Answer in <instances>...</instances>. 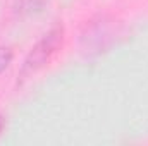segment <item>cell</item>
Instances as JSON below:
<instances>
[{
  "label": "cell",
  "mask_w": 148,
  "mask_h": 146,
  "mask_svg": "<svg viewBox=\"0 0 148 146\" xmlns=\"http://www.w3.org/2000/svg\"><path fill=\"white\" fill-rule=\"evenodd\" d=\"M64 41V28L60 24L53 26L48 33H45L41 40L31 48V52L28 53V57L24 59L23 69H21V77H28L33 72H36L38 69H41L62 46Z\"/></svg>",
  "instance_id": "cell-1"
},
{
  "label": "cell",
  "mask_w": 148,
  "mask_h": 146,
  "mask_svg": "<svg viewBox=\"0 0 148 146\" xmlns=\"http://www.w3.org/2000/svg\"><path fill=\"white\" fill-rule=\"evenodd\" d=\"M45 0H21L17 5V12L19 14H31V12H38L41 10Z\"/></svg>",
  "instance_id": "cell-2"
},
{
  "label": "cell",
  "mask_w": 148,
  "mask_h": 146,
  "mask_svg": "<svg viewBox=\"0 0 148 146\" xmlns=\"http://www.w3.org/2000/svg\"><path fill=\"white\" fill-rule=\"evenodd\" d=\"M10 60H12V52H10V48L0 46V72L7 69V65L10 64Z\"/></svg>",
  "instance_id": "cell-3"
},
{
  "label": "cell",
  "mask_w": 148,
  "mask_h": 146,
  "mask_svg": "<svg viewBox=\"0 0 148 146\" xmlns=\"http://www.w3.org/2000/svg\"><path fill=\"white\" fill-rule=\"evenodd\" d=\"M2 129H3V120H2V117H0V132H2Z\"/></svg>",
  "instance_id": "cell-4"
}]
</instances>
